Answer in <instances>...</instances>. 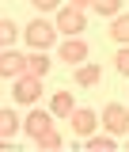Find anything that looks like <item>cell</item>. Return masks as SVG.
I'll use <instances>...</instances> for the list:
<instances>
[{"instance_id":"ac0fdd59","label":"cell","mask_w":129,"mask_h":152,"mask_svg":"<svg viewBox=\"0 0 129 152\" xmlns=\"http://www.w3.org/2000/svg\"><path fill=\"white\" fill-rule=\"evenodd\" d=\"M114 69L122 76H129V46H118V53H114Z\"/></svg>"},{"instance_id":"ffe728a7","label":"cell","mask_w":129,"mask_h":152,"mask_svg":"<svg viewBox=\"0 0 129 152\" xmlns=\"http://www.w3.org/2000/svg\"><path fill=\"white\" fill-rule=\"evenodd\" d=\"M69 4H72V8H80V12H84V8H91V0H69Z\"/></svg>"},{"instance_id":"30bf717a","label":"cell","mask_w":129,"mask_h":152,"mask_svg":"<svg viewBox=\"0 0 129 152\" xmlns=\"http://www.w3.org/2000/svg\"><path fill=\"white\" fill-rule=\"evenodd\" d=\"M103 80V69L95 65V61H84V65H76V88H95Z\"/></svg>"},{"instance_id":"ba28073f","label":"cell","mask_w":129,"mask_h":152,"mask_svg":"<svg viewBox=\"0 0 129 152\" xmlns=\"http://www.w3.org/2000/svg\"><path fill=\"white\" fill-rule=\"evenodd\" d=\"M23 65H27L23 53H15V50H0V80H15V76H23Z\"/></svg>"},{"instance_id":"44dd1931","label":"cell","mask_w":129,"mask_h":152,"mask_svg":"<svg viewBox=\"0 0 129 152\" xmlns=\"http://www.w3.org/2000/svg\"><path fill=\"white\" fill-rule=\"evenodd\" d=\"M125 148H129V133H125Z\"/></svg>"},{"instance_id":"9a60e30c","label":"cell","mask_w":129,"mask_h":152,"mask_svg":"<svg viewBox=\"0 0 129 152\" xmlns=\"http://www.w3.org/2000/svg\"><path fill=\"white\" fill-rule=\"evenodd\" d=\"M61 145H65V137H61L57 129H46V133H38V137H34V148H46V152L61 148Z\"/></svg>"},{"instance_id":"9c48e42d","label":"cell","mask_w":129,"mask_h":152,"mask_svg":"<svg viewBox=\"0 0 129 152\" xmlns=\"http://www.w3.org/2000/svg\"><path fill=\"white\" fill-rule=\"evenodd\" d=\"M110 42L114 46H129V12H118V15L110 19Z\"/></svg>"},{"instance_id":"2e32d148","label":"cell","mask_w":129,"mask_h":152,"mask_svg":"<svg viewBox=\"0 0 129 152\" xmlns=\"http://www.w3.org/2000/svg\"><path fill=\"white\" fill-rule=\"evenodd\" d=\"M15 34H19L15 23H12V19H0V50H8V46L15 42Z\"/></svg>"},{"instance_id":"d6986e66","label":"cell","mask_w":129,"mask_h":152,"mask_svg":"<svg viewBox=\"0 0 129 152\" xmlns=\"http://www.w3.org/2000/svg\"><path fill=\"white\" fill-rule=\"evenodd\" d=\"M31 4H34L38 12H57L61 8V0H31Z\"/></svg>"},{"instance_id":"7c38bea8","label":"cell","mask_w":129,"mask_h":152,"mask_svg":"<svg viewBox=\"0 0 129 152\" xmlns=\"http://www.w3.org/2000/svg\"><path fill=\"white\" fill-rule=\"evenodd\" d=\"M19 129H23V122L15 118V110H8V107H0V137H4V141H12V137H15Z\"/></svg>"},{"instance_id":"3957f363","label":"cell","mask_w":129,"mask_h":152,"mask_svg":"<svg viewBox=\"0 0 129 152\" xmlns=\"http://www.w3.org/2000/svg\"><path fill=\"white\" fill-rule=\"evenodd\" d=\"M99 126H103L106 133H114V137H125L129 133V110L122 107V103H106L103 114H99Z\"/></svg>"},{"instance_id":"5bb4252c","label":"cell","mask_w":129,"mask_h":152,"mask_svg":"<svg viewBox=\"0 0 129 152\" xmlns=\"http://www.w3.org/2000/svg\"><path fill=\"white\" fill-rule=\"evenodd\" d=\"M50 110H53L57 118H69V114L76 110V99H72V91H53V103H50Z\"/></svg>"},{"instance_id":"5b68a950","label":"cell","mask_w":129,"mask_h":152,"mask_svg":"<svg viewBox=\"0 0 129 152\" xmlns=\"http://www.w3.org/2000/svg\"><path fill=\"white\" fill-rule=\"evenodd\" d=\"M69 126H72V133H76V137H87V133H95V129H99V118H95V110H91V107H76V110L69 114Z\"/></svg>"},{"instance_id":"277c9868","label":"cell","mask_w":129,"mask_h":152,"mask_svg":"<svg viewBox=\"0 0 129 152\" xmlns=\"http://www.w3.org/2000/svg\"><path fill=\"white\" fill-rule=\"evenodd\" d=\"M15 103H23V107H34L38 99H42V76H15Z\"/></svg>"},{"instance_id":"e0dca14e","label":"cell","mask_w":129,"mask_h":152,"mask_svg":"<svg viewBox=\"0 0 129 152\" xmlns=\"http://www.w3.org/2000/svg\"><path fill=\"white\" fill-rule=\"evenodd\" d=\"M91 8H95V15H118L122 12V0H91Z\"/></svg>"},{"instance_id":"8fae6325","label":"cell","mask_w":129,"mask_h":152,"mask_svg":"<svg viewBox=\"0 0 129 152\" xmlns=\"http://www.w3.org/2000/svg\"><path fill=\"white\" fill-rule=\"evenodd\" d=\"M80 141H84V148H91V152H114L118 148V137L114 133H87Z\"/></svg>"},{"instance_id":"6da1fadb","label":"cell","mask_w":129,"mask_h":152,"mask_svg":"<svg viewBox=\"0 0 129 152\" xmlns=\"http://www.w3.org/2000/svg\"><path fill=\"white\" fill-rule=\"evenodd\" d=\"M53 27H57L65 38H80L84 31H87V15H84L80 8H72V4H65V8H57V12H53Z\"/></svg>"},{"instance_id":"4fadbf2b","label":"cell","mask_w":129,"mask_h":152,"mask_svg":"<svg viewBox=\"0 0 129 152\" xmlns=\"http://www.w3.org/2000/svg\"><path fill=\"white\" fill-rule=\"evenodd\" d=\"M50 65H53V61H50V57L42 53V50H34V53L27 57V65H23V72H27V76H46V72H50Z\"/></svg>"},{"instance_id":"52a82bcc","label":"cell","mask_w":129,"mask_h":152,"mask_svg":"<svg viewBox=\"0 0 129 152\" xmlns=\"http://www.w3.org/2000/svg\"><path fill=\"white\" fill-rule=\"evenodd\" d=\"M87 53H91V50H87V42H84V38H65V42H61V61H65V65H84V61H87Z\"/></svg>"},{"instance_id":"8992f818","label":"cell","mask_w":129,"mask_h":152,"mask_svg":"<svg viewBox=\"0 0 129 152\" xmlns=\"http://www.w3.org/2000/svg\"><path fill=\"white\" fill-rule=\"evenodd\" d=\"M46 129H53V110H38L34 107V110L23 118V133H27L31 141H34L38 133H46Z\"/></svg>"},{"instance_id":"7a4b0ae2","label":"cell","mask_w":129,"mask_h":152,"mask_svg":"<svg viewBox=\"0 0 129 152\" xmlns=\"http://www.w3.org/2000/svg\"><path fill=\"white\" fill-rule=\"evenodd\" d=\"M23 38H27L31 50H50V46L57 42V27L50 23V19H31L27 31H23Z\"/></svg>"}]
</instances>
